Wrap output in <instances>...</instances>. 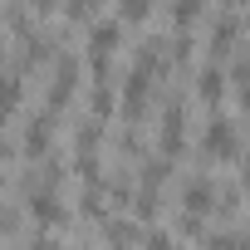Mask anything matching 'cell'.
I'll return each instance as SVG.
<instances>
[{"mask_svg": "<svg viewBox=\"0 0 250 250\" xmlns=\"http://www.w3.org/2000/svg\"><path fill=\"white\" fill-rule=\"evenodd\" d=\"M206 152L211 157H235L240 152V133H235L230 118H211L206 123Z\"/></svg>", "mask_w": 250, "mask_h": 250, "instance_id": "6da1fadb", "label": "cell"}, {"mask_svg": "<svg viewBox=\"0 0 250 250\" xmlns=\"http://www.w3.org/2000/svg\"><path fill=\"white\" fill-rule=\"evenodd\" d=\"M118 49V25L113 20H98L93 30H88V59H93V69L103 74V59Z\"/></svg>", "mask_w": 250, "mask_h": 250, "instance_id": "7a4b0ae2", "label": "cell"}, {"mask_svg": "<svg viewBox=\"0 0 250 250\" xmlns=\"http://www.w3.org/2000/svg\"><path fill=\"white\" fill-rule=\"evenodd\" d=\"M147 93H152V69H143V64H138V69L128 74V88H123V103H128V113H133V118L143 113Z\"/></svg>", "mask_w": 250, "mask_h": 250, "instance_id": "3957f363", "label": "cell"}, {"mask_svg": "<svg viewBox=\"0 0 250 250\" xmlns=\"http://www.w3.org/2000/svg\"><path fill=\"white\" fill-rule=\"evenodd\" d=\"M182 152V108L172 103L162 113V157H177Z\"/></svg>", "mask_w": 250, "mask_h": 250, "instance_id": "277c9868", "label": "cell"}, {"mask_svg": "<svg viewBox=\"0 0 250 250\" xmlns=\"http://www.w3.org/2000/svg\"><path fill=\"white\" fill-rule=\"evenodd\" d=\"M211 201H216L211 182H206V177H191V182H187V196H182V206L191 211V221H196V216H201V211H206Z\"/></svg>", "mask_w": 250, "mask_h": 250, "instance_id": "5b68a950", "label": "cell"}, {"mask_svg": "<svg viewBox=\"0 0 250 250\" xmlns=\"http://www.w3.org/2000/svg\"><path fill=\"white\" fill-rule=\"evenodd\" d=\"M30 216H40L44 226H59V221H64V201H59L54 191H35V196H30Z\"/></svg>", "mask_w": 250, "mask_h": 250, "instance_id": "8992f818", "label": "cell"}, {"mask_svg": "<svg viewBox=\"0 0 250 250\" xmlns=\"http://www.w3.org/2000/svg\"><path fill=\"white\" fill-rule=\"evenodd\" d=\"M196 93H201L206 103H221V93H226V74H221L216 64H206L201 79H196Z\"/></svg>", "mask_w": 250, "mask_h": 250, "instance_id": "52a82bcc", "label": "cell"}, {"mask_svg": "<svg viewBox=\"0 0 250 250\" xmlns=\"http://www.w3.org/2000/svg\"><path fill=\"white\" fill-rule=\"evenodd\" d=\"M25 147L30 152H44L49 147V118H35L30 128H25Z\"/></svg>", "mask_w": 250, "mask_h": 250, "instance_id": "ba28073f", "label": "cell"}, {"mask_svg": "<svg viewBox=\"0 0 250 250\" xmlns=\"http://www.w3.org/2000/svg\"><path fill=\"white\" fill-rule=\"evenodd\" d=\"M172 20L177 25H196L201 20V0H172Z\"/></svg>", "mask_w": 250, "mask_h": 250, "instance_id": "9c48e42d", "label": "cell"}, {"mask_svg": "<svg viewBox=\"0 0 250 250\" xmlns=\"http://www.w3.org/2000/svg\"><path fill=\"white\" fill-rule=\"evenodd\" d=\"M15 98H20V79H0V118L15 108Z\"/></svg>", "mask_w": 250, "mask_h": 250, "instance_id": "30bf717a", "label": "cell"}, {"mask_svg": "<svg viewBox=\"0 0 250 250\" xmlns=\"http://www.w3.org/2000/svg\"><path fill=\"white\" fill-rule=\"evenodd\" d=\"M230 40H235V20H221V25H216V35H211V49L221 54V49H230Z\"/></svg>", "mask_w": 250, "mask_h": 250, "instance_id": "8fae6325", "label": "cell"}, {"mask_svg": "<svg viewBox=\"0 0 250 250\" xmlns=\"http://www.w3.org/2000/svg\"><path fill=\"white\" fill-rule=\"evenodd\" d=\"M118 15L123 20H147V0H118Z\"/></svg>", "mask_w": 250, "mask_h": 250, "instance_id": "7c38bea8", "label": "cell"}, {"mask_svg": "<svg viewBox=\"0 0 250 250\" xmlns=\"http://www.w3.org/2000/svg\"><path fill=\"white\" fill-rule=\"evenodd\" d=\"M143 250H182V245H177V240H172L167 230H152V235L143 240Z\"/></svg>", "mask_w": 250, "mask_h": 250, "instance_id": "4fadbf2b", "label": "cell"}, {"mask_svg": "<svg viewBox=\"0 0 250 250\" xmlns=\"http://www.w3.org/2000/svg\"><path fill=\"white\" fill-rule=\"evenodd\" d=\"M30 5H35V10H54V0H30Z\"/></svg>", "mask_w": 250, "mask_h": 250, "instance_id": "5bb4252c", "label": "cell"}, {"mask_svg": "<svg viewBox=\"0 0 250 250\" xmlns=\"http://www.w3.org/2000/svg\"><path fill=\"white\" fill-rule=\"evenodd\" d=\"M240 172H245V187H250V152H245V167H240Z\"/></svg>", "mask_w": 250, "mask_h": 250, "instance_id": "9a60e30c", "label": "cell"}, {"mask_svg": "<svg viewBox=\"0 0 250 250\" xmlns=\"http://www.w3.org/2000/svg\"><path fill=\"white\" fill-rule=\"evenodd\" d=\"M230 5H245V0H230Z\"/></svg>", "mask_w": 250, "mask_h": 250, "instance_id": "2e32d148", "label": "cell"}, {"mask_svg": "<svg viewBox=\"0 0 250 250\" xmlns=\"http://www.w3.org/2000/svg\"><path fill=\"white\" fill-rule=\"evenodd\" d=\"M0 152H5V143H0Z\"/></svg>", "mask_w": 250, "mask_h": 250, "instance_id": "e0dca14e", "label": "cell"}]
</instances>
